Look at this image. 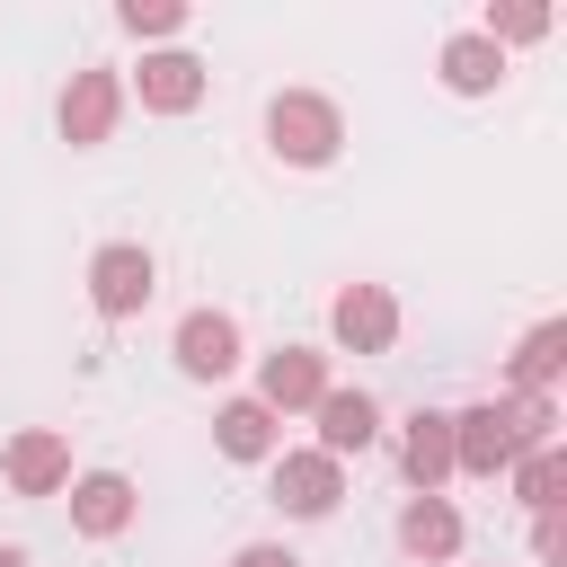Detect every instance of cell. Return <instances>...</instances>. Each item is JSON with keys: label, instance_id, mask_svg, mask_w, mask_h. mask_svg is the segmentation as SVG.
Segmentation results:
<instances>
[{"label": "cell", "instance_id": "obj_16", "mask_svg": "<svg viewBox=\"0 0 567 567\" xmlns=\"http://www.w3.org/2000/svg\"><path fill=\"white\" fill-rule=\"evenodd\" d=\"M213 443H221L230 461H275V452H284V416H275L266 399H230V408L213 416Z\"/></svg>", "mask_w": 567, "mask_h": 567}, {"label": "cell", "instance_id": "obj_5", "mask_svg": "<svg viewBox=\"0 0 567 567\" xmlns=\"http://www.w3.org/2000/svg\"><path fill=\"white\" fill-rule=\"evenodd\" d=\"M337 496H346V461H328V452H275V505L292 523H328Z\"/></svg>", "mask_w": 567, "mask_h": 567}, {"label": "cell", "instance_id": "obj_20", "mask_svg": "<svg viewBox=\"0 0 567 567\" xmlns=\"http://www.w3.org/2000/svg\"><path fill=\"white\" fill-rule=\"evenodd\" d=\"M115 27H124V35H177V27H186V9H177V0H124V9H115Z\"/></svg>", "mask_w": 567, "mask_h": 567}, {"label": "cell", "instance_id": "obj_14", "mask_svg": "<svg viewBox=\"0 0 567 567\" xmlns=\"http://www.w3.org/2000/svg\"><path fill=\"white\" fill-rule=\"evenodd\" d=\"M310 416H319V443H310V452H328V461H346V452H372V434H381V408H372V390H337V381H328V399H319Z\"/></svg>", "mask_w": 567, "mask_h": 567}, {"label": "cell", "instance_id": "obj_19", "mask_svg": "<svg viewBox=\"0 0 567 567\" xmlns=\"http://www.w3.org/2000/svg\"><path fill=\"white\" fill-rule=\"evenodd\" d=\"M478 35H487L496 53H505V44H540V35H549V9H487Z\"/></svg>", "mask_w": 567, "mask_h": 567}, {"label": "cell", "instance_id": "obj_3", "mask_svg": "<svg viewBox=\"0 0 567 567\" xmlns=\"http://www.w3.org/2000/svg\"><path fill=\"white\" fill-rule=\"evenodd\" d=\"M151 292H159V266H151L142 239H106V248L89 257V310H97V319H142Z\"/></svg>", "mask_w": 567, "mask_h": 567}, {"label": "cell", "instance_id": "obj_21", "mask_svg": "<svg viewBox=\"0 0 567 567\" xmlns=\"http://www.w3.org/2000/svg\"><path fill=\"white\" fill-rule=\"evenodd\" d=\"M532 558H540V567L567 558V523H558V514H532Z\"/></svg>", "mask_w": 567, "mask_h": 567}, {"label": "cell", "instance_id": "obj_7", "mask_svg": "<svg viewBox=\"0 0 567 567\" xmlns=\"http://www.w3.org/2000/svg\"><path fill=\"white\" fill-rule=\"evenodd\" d=\"M168 354H177L186 381H221V372H239V319L230 310H186L177 337H168Z\"/></svg>", "mask_w": 567, "mask_h": 567}, {"label": "cell", "instance_id": "obj_11", "mask_svg": "<svg viewBox=\"0 0 567 567\" xmlns=\"http://www.w3.org/2000/svg\"><path fill=\"white\" fill-rule=\"evenodd\" d=\"M0 470H9L18 496H62V487H71V443H62L53 425H27V434H9Z\"/></svg>", "mask_w": 567, "mask_h": 567}, {"label": "cell", "instance_id": "obj_13", "mask_svg": "<svg viewBox=\"0 0 567 567\" xmlns=\"http://www.w3.org/2000/svg\"><path fill=\"white\" fill-rule=\"evenodd\" d=\"M133 97L151 106V115H186V106H204V62L195 53H142V71H133Z\"/></svg>", "mask_w": 567, "mask_h": 567}, {"label": "cell", "instance_id": "obj_18", "mask_svg": "<svg viewBox=\"0 0 567 567\" xmlns=\"http://www.w3.org/2000/svg\"><path fill=\"white\" fill-rule=\"evenodd\" d=\"M514 496H523L532 514H558V505H567V452H558V443L523 452V461H514Z\"/></svg>", "mask_w": 567, "mask_h": 567}, {"label": "cell", "instance_id": "obj_15", "mask_svg": "<svg viewBox=\"0 0 567 567\" xmlns=\"http://www.w3.org/2000/svg\"><path fill=\"white\" fill-rule=\"evenodd\" d=\"M434 71H443V89H452V97H487V89L505 80V53H496L478 27H461V35H443Z\"/></svg>", "mask_w": 567, "mask_h": 567}, {"label": "cell", "instance_id": "obj_12", "mask_svg": "<svg viewBox=\"0 0 567 567\" xmlns=\"http://www.w3.org/2000/svg\"><path fill=\"white\" fill-rule=\"evenodd\" d=\"M461 540H470V532H461V505H452V496H408V505H399V549H408L416 567H452Z\"/></svg>", "mask_w": 567, "mask_h": 567}, {"label": "cell", "instance_id": "obj_8", "mask_svg": "<svg viewBox=\"0 0 567 567\" xmlns=\"http://www.w3.org/2000/svg\"><path fill=\"white\" fill-rule=\"evenodd\" d=\"M248 399H266L275 416L319 408V399H328V354H319V346H275V354L257 363V390H248Z\"/></svg>", "mask_w": 567, "mask_h": 567}, {"label": "cell", "instance_id": "obj_17", "mask_svg": "<svg viewBox=\"0 0 567 567\" xmlns=\"http://www.w3.org/2000/svg\"><path fill=\"white\" fill-rule=\"evenodd\" d=\"M567 372V319H540L514 354H505V381L514 390H532V399H549V381Z\"/></svg>", "mask_w": 567, "mask_h": 567}, {"label": "cell", "instance_id": "obj_23", "mask_svg": "<svg viewBox=\"0 0 567 567\" xmlns=\"http://www.w3.org/2000/svg\"><path fill=\"white\" fill-rule=\"evenodd\" d=\"M0 567H27V549H9V540H0Z\"/></svg>", "mask_w": 567, "mask_h": 567}, {"label": "cell", "instance_id": "obj_22", "mask_svg": "<svg viewBox=\"0 0 567 567\" xmlns=\"http://www.w3.org/2000/svg\"><path fill=\"white\" fill-rule=\"evenodd\" d=\"M230 567H301V558H292V549H284V540H248V549H239V558H230Z\"/></svg>", "mask_w": 567, "mask_h": 567}, {"label": "cell", "instance_id": "obj_2", "mask_svg": "<svg viewBox=\"0 0 567 567\" xmlns=\"http://www.w3.org/2000/svg\"><path fill=\"white\" fill-rule=\"evenodd\" d=\"M266 151H275L284 168H328V159L346 151V115H337V97H319V89H284V97L266 106Z\"/></svg>", "mask_w": 567, "mask_h": 567}, {"label": "cell", "instance_id": "obj_10", "mask_svg": "<svg viewBox=\"0 0 567 567\" xmlns=\"http://www.w3.org/2000/svg\"><path fill=\"white\" fill-rule=\"evenodd\" d=\"M399 478H408V496H443V478H452V416H443V408H416V416H408V434H399Z\"/></svg>", "mask_w": 567, "mask_h": 567}, {"label": "cell", "instance_id": "obj_6", "mask_svg": "<svg viewBox=\"0 0 567 567\" xmlns=\"http://www.w3.org/2000/svg\"><path fill=\"white\" fill-rule=\"evenodd\" d=\"M115 115H124V80H115L106 62L71 71V89H62V142H71V151H97V142L115 133Z\"/></svg>", "mask_w": 567, "mask_h": 567}, {"label": "cell", "instance_id": "obj_9", "mask_svg": "<svg viewBox=\"0 0 567 567\" xmlns=\"http://www.w3.org/2000/svg\"><path fill=\"white\" fill-rule=\"evenodd\" d=\"M133 514H142V496H133L124 470H80V478H71V532H80V540H115Z\"/></svg>", "mask_w": 567, "mask_h": 567}, {"label": "cell", "instance_id": "obj_1", "mask_svg": "<svg viewBox=\"0 0 567 567\" xmlns=\"http://www.w3.org/2000/svg\"><path fill=\"white\" fill-rule=\"evenodd\" d=\"M540 443H558V399H532V390L478 399V408L452 416V470H470V478H496Z\"/></svg>", "mask_w": 567, "mask_h": 567}, {"label": "cell", "instance_id": "obj_4", "mask_svg": "<svg viewBox=\"0 0 567 567\" xmlns=\"http://www.w3.org/2000/svg\"><path fill=\"white\" fill-rule=\"evenodd\" d=\"M328 337H337L346 354H390V346H399V301H390V284H346V292L328 301Z\"/></svg>", "mask_w": 567, "mask_h": 567}]
</instances>
